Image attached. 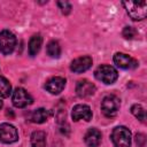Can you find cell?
I'll return each instance as SVG.
<instances>
[{
    "label": "cell",
    "mask_w": 147,
    "mask_h": 147,
    "mask_svg": "<svg viewBox=\"0 0 147 147\" xmlns=\"http://www.w3.org/2000/svg\"><path fill=\"white\" fill-rule=\"evenodd\" d=\"M11 101L16 108H24V107L31 105L33 102V99L26 92V90H24L23 87H16L13 92Z\"/></svg>",
    "instance_id": "cell-6"
},
{
    "label": "cell",
    "mask_w": 147,
    "mask_h": 147,
    "mask_svg": "<svg viewBox=\"0 0 147 147\" xmlns=\"http://www.w3.org/2000/svg\"><path fill=\"white\" fill-rule=\"evenodd\" d=\"M131 113L140 122L145 123V121H146V111H145V109H144V107L141 105H138V103L137 105H133L131 107Z\"/></svg>",
    "instance_id": "cell-19"
},
{
    "label": "cell",
    "mask_w": 147,
    "mask_h": 147,
    "mask_svg": "<svg viewBox=\"0 0 147 147\" xmlns=\"http://www.w3.org/2000/svg\"><path fill=\"white\" fill-rule=\"evenodd\" d=\"M31 146L32 147H45L46 146V133L42 131H34L31 134Z\"/></svg>",
    "instance_id": "cell-16"
},
{
    "label": "cell",
    "mask_w": 147,
    "mask_h": 147,
    "mask_svg": "<svg viewBox=\"0 0 147 147\" xmlns=\"http://www.w3.org/2000/svg\"><path fill=\"white\" fill-rule=\"evenodd\" d=\"M92 62L93 61H92L91 56H80V57L75 59L71 62L70 69H71V71L76 72V74H80V72L88 70L92 67Z\"/></svg>",
    "instance_id": "cell-10"
},
{
    "label": "cell",
    "mask_w": 147,
    "mask_h": 147,
    "mask_svg": "<svg viewBox=\"0 0 147 147\" xmlns=\"http://www.w3.org/2000/svg\"><path fill=\"white\" fill-rule=\"evenodd\" d=\"M114 63L122 69H134L138 67V61L124 53H116L114 55Z\"/></svg>",
    "instance_id": "cell-8"
},
{
    "label": "cell",
    "mask_w": 147,
    "mask_h": 147,
    "mask_svg": "<svg viewBox=\"0 0 147 147\" xmlns=\"http://www.w3.org/2000/svg\"><path fill=\"white\" fill-rule=\"evenodd\" d=\"M71 117L75 122L79 119H84L86 122L92 119V110L87 105H76L72 108Z\"/></svg>",
    "instance_id": "cell-9"
},
{
    "label": "cell",
    "mask_w": 147,
    "mask_h": 147,
    "mask_svg": "<svg viewBox=\"0 0 147 147\" xmlns=\"http://www.w3.org/2000/svg\"><path fill=\"white\" fill-rule=\"evenodd\" d=\"M57 6L60 7L61 11H62L64 15H67V14H69V13L71 11V5H70L68 1H59V2H57Z\"/></svg>",
    "instance_id": "cell-21"
},
{
    "label": "cell",
    "mask_w": 147,
    "mask_h": 147,
    "mask_svg": "<svg viewBox=\"0 0 147 147\" xmlns=\"http://www.w3.org/2000/svg\"><path fill=\"white\" fill-rule=\"evenodd\" d=\"M2 108V101H0V109Z\"/></svg>",
    "instance_id": "cell-22"
},
{
    "label": "cell",
    "mask_w": 147,
    "mask_h": 147,
    "mask_svg": "<svg viewBox=\"0 0 147 147\" xmlns=\"http://www.w3.org/2000/svg\"><path fill=\"white\" fill-rule=\"evenodd\" d=\"M16 46V37L9 30L0 31V51L5 55L13 53Z\"/></svg>",
    "instance_id": "cell-5"
},
{
    "label": "cell",
    "mask_w": 147,
    "mask_h": 147,
    "mask_svg": "<svg viewBox=\"0 0 147 147\" xmlns=\"http://www.w3.org/2000/svg\"><path fill=\"white\" fill-rule=\"evenodd\" d=\"M42 45V38L40 34H34L31 37L30 41H29V54L31 56H34L38 54V52L40 51Z\"/></svg>",
    "instance_id": "cell-14"
},
{
    "label": "cell",
    "mask_w": 147,
    "mask_h": 147,
    "mask_svg": "<svg viewBox=\"0 0 147 147\" xmlns=\"http://www.w3.org/2000/svg\"><path fill=\"white\" fill-rule=\"evenodd\" d=\"M65 86V79L63 77H52L51 79L47 80L45 88L51 93V94H60Z\"/></svg>",
    "instance_id": "cell-12"
},
{
    "label": "cell",
    "mask_w": 147,
    "mask_h": 147,
    "mask_svg": "<svg viewBox=\"0 0 147 147\" xmlns=\"http://www.w3.org/2000/svg\"><path fill=\"white\" fill-rule=\"evenodd\" d=\"M137 36V31L132 26H125L123 30V37L125 39H133Z\"/></svg>",
    "instance_id": "cell-20"
},
{
    "label": "cell",
    "mask_w": 147,
    "mask_h": 147,
    "mask_svg": "<svg viewBox=\"0 0 147 147\" xmlns=\"http://www.w3.org/2000/svg\"><path fill=\"white\" fill-rule=\"evenodd\" d=\"M49 116V113L48 110H46L45 108H39V109H36L31 116H30V121L33 122V123H37V124H41L44 122L47 121Z\"/></svg>",
    "instance_id": "cell-15"
},
{
    "label": "cell",
    "mask_w": 147,
    "mask_h": 147,
    "mask_svg": "<svg viewBox=\"0 0 147 147\" xmlns=\"http://www.w3.org/2000/svg\"><path fill=\"white\" fill-rule=\"evenodd\" d=\"M110 138L115 147H131V131L125 126H116Z\"/></svg>",
    "instance_id": "cell-3"
},
{
    "label": "cell",
    "mask_w": 147,
    "mask_h": 147,
    "mask_svg": "<svg viewBox=\"0 0 147 147\" xmlns=\"http://www.w3.org/2000/svg\"><path fill=\"white\" fill-rule=\"evenodd\" d=\"M46 52H47V54H48L51 57L57 59V57H60V55H61V47H60V45H59L57 41L52 40V41H49V42L47 44Z\"/></svg>",
    "instance_id": "cell-17"
},
{
    "label": "cell",
    "mask_w": 147,
    "mask_h": 147,
    "mask_svg": "<svg viewBox=\"0 0 147 147\" xmlns=\"http://www.w3.org/2000/svg\"><path fill=\"white\" fill-rule=\"evenodd\" d=\"M94 76L98 80L107 85L114 84L118 78L117 70L114 67L108 65V64H101L100 67H98L94 71Z\"/></svg>",
    "instance_id": "cell-2"
},
{
    "label": "cell",
    "mask_w": 147,
    "mask_h": 147,
    "mask_svg": "<svg viewBox=\"0 0 147 147\" xmlns=\"http://www.w3.org/2000/svg\"><path fill=\"white\" fill-rule=\"evenodd\" d=\"M123 6L126 13L133 21H141L147 16V2L146 1H123Z\"/></svg>",
    "instance_id": "cell-1"
},
{
    "label": "cell",
    "mask_w": 147,
    "mask_h": 147,
    "mask_svg": "<svg viewBox=\"0 0 147 147\" xmlns=\"http://www.w3.org/2000/svg\"><path fill=\"white\" fill-rule=\"evenodd\" d=\"M94 92H95V85L93 83H91L87 79L78 80V83L76 85V93H77L78 96L86 98V96H90V95L94 94Z\"/></svg>",
    "instance_id": "cell-11"
},
{
    "label": "cell",
    "mask_w": 147,
    "mask_h": 147,
    "mask_svg": "<svg viewBox=\"0 0 147 147\" xmlns=\"http://www.w3.org/2000/svg\"><path fill=\"white\" fill-rule=\"evenodd\" d=\"M119 106H121V102H119V99L116 95H114V94L106 95L102 99V102H101L102 114L106 117H114L118 113Z\"/></svg>",
    "instance_id": "cell-4"
},
{
    "label": "cell",
    "mask_w": 147,
    "mask_h": 147,
    "mask_svg": "<svg viewBox=\"0 0 147 147\" xmlns=\"http://www.w3.org/2000/svg\"><path fill=\"white\" fill-rule=\"evenodd\" d=\"M17 140H18V132L14 125L9 123L0 124V141L1 142L13 144Z\"/></svg>",
    "instance_id": "cell-7"
},
{
    "label": "cell",
    "mask_w": 147,
    "mask_h": 147,
    "mask_svg": "<svg viewBox=\"0 0 147 147\" xmlns=\"http://www.w3.org/2000/svg\"><path fill=\"white\" fill-rule=\"evenodd\" d=\"M11 93V85L7 78L0 76V98H8Z\"/></svg>",
    "instance_id": "cell-18"
},
{
    "label": "cell",
    "mask_w": 147,
    "mask_h": 147,
    "mask_svg": "<svg viewBox=\"0 0 147 147\" xmlns=\"http://www.w3.org/2000/svg\"><path fill=\"white\" fill-rule=\"evenodd\" d=\"M101 138H102L101 132L95 127H91L85 133L84 140L88 147H98L101 142Z\"/></svg>",
    "instance_id": "cell-13"
}]
</instances>
